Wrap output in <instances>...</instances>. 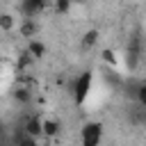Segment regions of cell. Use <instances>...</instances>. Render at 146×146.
<instances>
[{
	"label": "cell",
	"mask_w": 146,
	"mask_h": 146,
	"mask_svg": "<svg viewBox=\"0 0 146 146\" xmlns=\"http://www.w3.org/2000/svg\"><path fill=\"white\" fill-rule=\"evenodd\" d=\"M91 89H94V73H91V71H82V73L73 80V84H71L75 105H84V100L89 98Z\"/></svg>",
	"instance_id": "obj_1"
},
{
	"label": "cell",
	"mask_w": 146,
	"mask_h": 146,
	"mask_svg": "<svg viewBox=\"0 0 146 146\" xmlns=\"http://www.w3.org/2000/svg\"><path fill=\"white\" fill-rule=\"evenodd\" d=\"M80 139H82V146H100V139H103V123H100V121H87V123L82 125Z\"/></svg>",
	"instance_id": "obj_2"
},
{
	"label": "cell",
	"mask_w": 146,
	"mask_h": 146,
	"mask_svg": "<svg viewBox=\"0 0 146 146\" xmlns=\"http://www.w3.org/2000/svg\"><path fill=\"white\" fill-rule=\"evenodd\" d=\"M139 55H141V39L135 34V36L128 39V46H125V64H128L130 71L137 68V64H139Z\"/></svg>",
	"instance_id": "obj_3"
},
{
	"label": "cell",
	"mask_w": 146,
	"mask_h": 146,
	"mask_svg": "<svg viewBox=\"0 0 146 146\" xmlns=\"http://www.w3.org/2000/svg\"><path fill=\"white\" fill-rule=\"evenodd\" d=\"M23 135L34 137V139H41V137H43V119L36 116V114H30V116L23 121Z\"/></svg>",
	"instance_id": "obj_4"
},
{
	"label": "cell",
	"mask_w": 146,
	"mask_h": 146,
	"mask_svg": "<svg viewBox=\"0 0 146 146\" xmlns=\"http://www.w3.org/2000/svg\"><path fill=\"white\" fill-rule=\"evenodd\" d=\"M50 0H21V14L23 18H36Z\"/></svg>",
	"instance_id": "obj_5"
},
{
	"label": "cell",
	"mask_w": 146,
	"mask_h": 146,
	"mask_svg": "<svg viewBox=\"0 0 146 146\" xmlns=\"http://www.w3.org/2000/svg\"><path fill=\"white\" fill-rule=\"evenodd\" d=\"M36 32H39V25H36L34 18H23V21L18 23V34L25 36L27 41H30V39H36Z\"/></svg>",
	"instance_id": "obj_6"
},
{
	"label": "cell",
	"mask_w": 146,
	"mask_h": 146,
	"mask_svg": "<svg viewBox=\"0 0 146 146\" xmlns=\"http://www.w3.org/2000/svg\"><path fill=\"white\" fill-rule=\"evenodd\" d=\"M59 130H62V123L57 119H43V137L52 139L59 135Z\"/></svg>",
	"instance_id": "obj_7"
},
{
	"label": "cell",
	"mask_w": 146,
	"mask_h": 146,
	"mask_svg": "<svg viewBox=\"0 0 146 146\" xmlns=\"http://www.w3.org/2000/svg\"><path fill=\"white\" fill-rule=\"evenodd\" d=\"M27 52H30L34 59H41V57L46 55V46H43L39 39H30V41H27Z\"/></svg>",
	"instance_id": "obj_8"
},
{
	"label": "cell",
	"mask_w": 146,
	"mask_h": 146,
	"mask_svg": "<svg viewBox=\"0 0 146 146\" xmlns=\"http://www.w3.org/2000/svg\"><path fill=\"white\" fill-rule=\"evenodd\" d=\"M14 100L21 103V105H30L32 103V91L25 89V87H16L14 89Z\"/></svg>",
	"instance_id": "obj_9"
},
{
	"label": "cell",
	"mask_w": 146,
	"mask_h": 146,
	"mask_svg": "<svg viewBox=\"0 0 146 146\" xmlns=\"http://www.w3.org/2000/svg\"><path fill=\"white\" fill-rule=\"evenodd\" d=\"M14 27H16V18L11 14H7V11H2L0 14V30L2 32H11Z\"/></svg>",
	"instance_id": "obj_10"
},
{
	"label": "cell",
	"mask_w": 146,
	"mask_h": 146,
	"mask_svg": "<svg viewBox=\"0 0 146 146\" xmlns=\"http://www.w3.org/2000/svg\"><path fill=\"white\" fill-rule=\"evenodd\" d=\"M98 43V30H87L84 36H82V46L84 48H94Z\"/></svg>",
	"instance_id": "obj_11"
},
{
	"label": "cell",
	"mask_w": 146,
	"mask_h": 146,
	"mask_svg": "<svg viewBox=\"0 0 146 146\" xmlns=\"http://www.w3.org/2000/svg\"><path fill=\"white\" fill-rule=\"evenodd\" d=\"M135 103L146 110V82H139V89H137V96H135Z\"/></svg>",
	"instance_id": "obj_12"
},
{
	"label": "cell",
	"mask_w": 146,
	"mask_h": 146,
	"mask_svg": "<svg viewBox=\"0 0 146 146\" xmlns=\"http://www.w3.org/2000/svg\"><path fill=\"white\" fill-rule=\"evenodd\" d=\"M73 9V0H55V11L57 14H68Z\"/></svg>",
	"instance_id": "obj_13"
},
{
	"label": "cell",
	"mask_w": 146,
	"mask_h": 146,
	"mask_svg": "<svg viewBox=\"0 0 146 146\" xmlns=\"http://www.w3.org/2000/svg\"><path fill=\"white\" fill-rule=\"evenodd\" d=\"M16 146H39V139H34V137H27V135H23L18 141H16Z\"/></svg>",
	"instance_id": "obj_14"
},
{
	"label": "cell",
	"mask_w": 146,
	"mask_h": 146,
	"mask_svg": "<svg viewBox=\"0 0 146 146\" xmlns=\"http://www.w3.org/2000/svg\"><path fill=\"white\" fill-rule=\"evenodd\" d=\"M103 57H105V62H110V64H114V52H110V50H105V52H103Z\"/></svg>",
	"instance_id": "obj_15"
},
{
	"label": "cell",
	"mask_w": 146,
	"mask_h": 146,
	"mask_svg": "<svg viewBox=\"0 0 146 146\" xmlns=\"http://www.w3.org/2000/svg\"><path fill=\"white\" fill-rule=\"evenodd\" d=\"M0 2H2V0H0Z\"/></svg>",
	"instance_id": "obj_16"
}]
</instances>
